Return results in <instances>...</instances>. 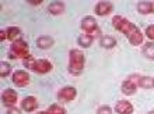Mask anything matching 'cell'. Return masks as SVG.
Returning <instances> with one entry per match:
<instances>
[{"label":"cell","mask_w":154,"mask_h":114,"mask_svg":"<svg viewBox=\"0 0 154 114\" xmlns=\"http://www.w3.org/2000/svg\"><path fill=\"white\" fill-rule=\"evenodd\" d=\"M112 27L116 29L118 32H122L128 38V41L132 46H139L143 43V32L140 29L133 24V22H130L129 20H126L123 17L121 16H115L112 18Z\"/></svg>","instance_id":"1"},{"label":"cell","mask_w":154,"mask_h":114,"mask_svg":"<svg viewBox=\"0 0 154 114\" xmlns=\"http://www.w3.org/2000/svg\"><path fill=\"white\" fill-rule=\"evenodd\" d=\"M85 65V56L79 49H72L69 52V73L72 75H80Z\"/></svg>","instance_id":"2"},{"label":"cell","mask_w":154,"mask_h":114,"mask_svg":"<svg viewBox=\"0 0 154 114\" xmlns=\"http://www.w3.org/2000/svg\"><path fill=\"white\" fill-rule=\"evenodd\" d=\"M25 65V68L31 70L34 73L37 74H48L51 70H52V63L46 58H32V57H29L27 60L23 61Z\"/></svg>","instance_id":"3"},{"label":"cell","mask_w":154,"mask_h":114,"mask_svg":"<svg viewBox=\"0 0 154 114\" xmlns=\"http://www.w3.org/2000/svg\"><path fill=\"white\" fill-rule=\"evenodd\" d=\"M10 58H20V60H27L29 58L31 53H29V47L27 45V42L23 41V39H17L16 42H13L11 46H10V53H8Z\"/></svg>","instance_id":"4"},{"label":"cell","mask_w":154,"mask_h":114,"mask_svg":"<svg viewBox=\"0 0 154 114\" xmlns=\"http://www.w3.org/2000/svg\"><path fill=\"white\" fill-rule=\"evenodd\" d=\"M80 28L81 31L87 35H95V33H100V28H98V24L94 17H84L80 22Z\"/></svg>","instance_id":"5"},{"label":"cell","mask_w":154,"mask_h":114,"mask_svg":"<svg viewBox=\"0 0 154 114\" xmlns=\"http://www.w3.org/2000/svg\"><path fill=\"white\" fill-rule=\"evenodd\" d=\"M77 96V90L73 86H65L57 92V100L60 103H69L74 100Z\"/></svg>","instance_id":"6"},{"label":"cell","mask_w":154,"mask_h":114,"mask_svg":"<svg viewBox=\"0 0 154 114\" xmlns=\"http://www.w3.org/2000/svg\"><path fill=\"white\" fill-rule=\"evenodd\" d=\"M17 99H18V95L14 89L11 88H7V89L3 90L2 93V103H3L6 107H14V104L17 103Z\"/></svg>","instance_id":"7"},{"label":"cell","mask_w":154,"mask_h":114,"mask_svg":"<svg viewBox=\"0 0 154 114\" xmlns=\"http://www.w3.org/2000/svg\"><path fill=\"white\" fill-rule=\"evenodd\" d=\"M13 84L18 88H24L29 84V74L27 71H16L13 74Z\"/></svg>","instance_id":"8"},{"label":"cell","mask_w":154,"mask_h":114,"mask_svg":"<svg viewBox=\"0 0 154 114\" xmlns=\"http://www.w3.org/2000/svg\"><path fill=\"white\" fill-rule=\"evenodd\" d=\"M112 10H114V6H112L111 1H98V3L95 4V8H94L95 14L100 17L108 16V14L112 13Z\"/></svg>","instance_id":"9"},{"label":"cell","mask_w":154,"mask_h":114,"mask_svg":"<svg viewBox=\"0 0 154 114\" xmlns=\"http://www.w3.org/2000/svg\"><path fill=\"white\" fill-rule=\"evenodd\" d=\"M38 100L34 96H27V98L23 99V102H21V109L27 113H32L38 109Z\"/></svg>","instance_id":"10"},{"label":"cell","mask_w":154,"mask_h":114,"mask_svg":"<svg viewBox=\"0 0 154 114\" xmlns=\"http://www.w3.org/2000/svg\"><path fill=\"white\" fill-rule=\"evenodd\" d=\"M133 106L132 103L128 102V100H119V102L115 104V111L118 114H132L133 113Z\"/></svg>","instance_id":"11"},{"label":"cell","mask_w":154,"mask_h":114,"mask_svg":"<svg viewBox=\"0 0 154 114\" xmlns=\"http://www.w3.org/2000/svg\"><path fill=\"white\" fill-rule=\"evenodd\" d=\"M53 45H55V41H53V38L49 36V35H41L37 39V46L42 50L51 49Z\"/></svg>","instance_id":"12"},{"label":"cell","mask_w":154,"mask_h":114,"mask_svg":"<svg viewBox=\"0 0 154 114\" xmlns=\"http://www.w3.org/2000/svg\"><path fill=\"white\" fill-rule=\"evenodd\" d=\"M66 10V6L63 1H51L48 6V13L52 16H60Z\"/></svg>","instance_id":"13"},{"label":"cell","mask_w":154,"mask_h":114,"mask_svg":"<svg viewBox=\"0 0 154 114\" xmlns=\"http://www.w3.org/2000/svg\"><path fill=\"white\" fill-rule=\"evenodd\" d=\"M121 89H122V93L123 95H126V96H132V95H134L136 92H137V85H136L134 82H132L130 79H126V81L122 82Z\"/></svg>","instance_id":"14"},{"label":"cell","mask_w":154,"mask_h":114,"mask_svg":"<svg viewBox=\"0 0 154 114\" xmlns=\"http://www.w3.org/2000/svg\"><path fill=\"white\" fill-rule=\"evenodd\" d=\"M100 45L104 49H114L116 46V39L114 36H111V35H104L101 38V41H100Z\"/></svg>","instance_id":"15"},{"label":"cell","mask_w":154,"mask_h":114,"mask_svg":"<svg viewBox=\"0 0 154 114\" xmlns=\"http://www.w3.org/2000/svg\"><path fill=\"white\" fill-rule=\"evenodd\" d=\"M142 54L147 60H154V42H147L142 47Z\"/></svg>","instance_id":"16"},{"label":"cell","mask_w":154,"mask_h":114,"mask_svg":"<svg viewBox=\"0 0 154 114\" xmlns=\"http://www.w3.org/2000/svg\"><path fill=\"white\" fill-rule=\"evenodd\" d=\"M6 33H7V39L11 41V43H13V42H16L17 39H20L23 32H21V29L17 28V27H8V28L6 29Z\"/></svg>","instance_id":"17"},{"label":"cell","mask_w":154,"mask_h":114,"mask_svg":"<svg viewBox=\"0 0 154 114\" xmlns=\"http://www.w3.org/2000/svg\"><path fill=\"white\" fill-rule=\"evenodd\" d=\"M137 88H142V89H151V88H154V78H151V77H139Z\"/></svg>","instance_id":"18"},{"label":"cell","mask_w":154,"mask_h":114,"mask_svg":"<svg viewBox=\"0 0 154 114\" xmlns=\"http://www.w3.org/2000/svg\"><path fill=\"white\" fill-rule=\"evenodd\" d=\"M137 11L140 13V14H143V16L153 14V4H151V1H139Z\"/></svg>","instance_id":"19"},{"label":"cell","mask_w":154,"mask_h":114,"mask_svg":"<svg viewBox=\"0 0 154 114\" xmlns=\"http://www.w3.org/2000/svg\"><path fill=\"white\" fill-rule=\"evenodd\" d=\"M77 42H79V45H80L81 47L87 49V47H90V46L93 45L94 36H93V35H87V33H83V35H80V36H79Z\"/></svg>","instance_id":"20"},{"label":"cell","mask_w":154,"mask_h":114,"mask_svg":"<svg viewBox=\"0 0 154 114\" xmlns=\"http://www.w3.org/2000/svg\"><path fill=\"white\" fill-rule=\"evenodd\" d=\"M11 74V65L8 64L7 61H2L0 63V77L6 78Z\"/></svg>","instance_id":"21"},{"label":"cell","mask_w":154,"mask_h":114,"mask_svg":"<svg viewBox=\"0 0 154 114\" xmlns=\"http://www.w3.org/2000/svg\"><path fill=\"white\" fill-rule=\"evenodd\" d=\"M48 114H67L65 107H62L60 104H51V106L46 109Z\"/></svg>","instance_id":"22"},{"label":"cell","mask_w":154,"mask_h":114,"mask_svg":"<svg viewBox=\"0 0 154 114\" xmlns=\"http://www.w3.org/2000/svg\"><path fill=\"white\" fill-rule=\"evenodd\" d=\"M144 35H146V38H149L150 41H154V24L147 27L146 31H144Z\"/></svg>","instance_id":"23"},{"label":"cell","mask_w":154,"mask_h":114,"mask_svg":"<svg viewBox=\"0 0 154 114\" xmlns=\"http://www.w3.org/2000/svg\"><path fill=\"white\" fill-rule=\"evenodd\" d=\"M97 114H112V109L109 106H101L97 110Z\"/></svg>","instance_id":"24"},{"label":"cell","mask_w":154,"mask_h":114,"mask_svg":"<svg viewBox=\"0 0 154 114\" xmlns=\"http://www.w3.org/2000/svg\"><path fill=\"white\" fill-rule=\"evenodd\" d=\"M7 114H23V113H21L20 109H17V107H8Z\"/></svg>","instance_id":"25"},{"label":"cell","mask_w":154,"mask_h":114,"mask_svg":"<svg viewBox=\"0 0 154 114\" xmlns=\"http://www.w3.org/2000/svg\"><path fill=\"white\" fill-rule=\"evenodd\" d=\"M27 3L31 4V6H38V4H42V0H32V1H31V0H28Z\"/></svg>","instance_id":"26"},{"label":"cell","mask_w":154,"mask_h":114,"mask_svg":"<svg viewBox=\"0 0 154 114\" xmlns=\"http://www.w3.org/2000/svg\"><path fill=\"white\" fill-rule=\"evenodd\" d=\"M7 39V33H6V31H0V41L3 42Z\"/></svg>","instance_id":"27"},{"label":"cell","mask_w":154,"mask_h":114,"mask_svg":"<svg viewBox=\"0 0 154 114\" xmlns=\"http://www.w3.org/2000/svg\"><path fill=\"white\" fill-rule=\"evenodd\" d=\"M37 114H48V111H46V110H45V111H38Z\"/></svg>","instance_id":"28"},{"label":"cell","mask_w":154,"mask_h":114,"mask_svg":"<svg viewBox=\"0 0 154 114\" xmlns=\"http://www.w3.org/2000/svg\"><path fill=\"white\" fill-rule=\"evenodd\" d=\"M151 4H153V14H154V1H151Z\"/></svg>","instance_id":"29"},{"label":"cell","mask_w":154,"mask_h":114,"mask_svg":"<svg viewBox=\"0 0 154 114\" xmlns=\"http://www.w3.org/2000/svg\"><path fill=\"white\" fill-rule=\"evenodd\" d=\"M147 114H154V110H153V111H149V113H147Z\"/></svg>","instance_id":"30"}]
</instances>
